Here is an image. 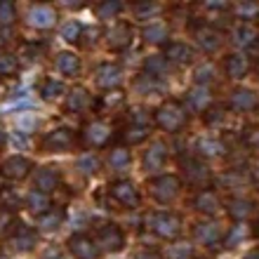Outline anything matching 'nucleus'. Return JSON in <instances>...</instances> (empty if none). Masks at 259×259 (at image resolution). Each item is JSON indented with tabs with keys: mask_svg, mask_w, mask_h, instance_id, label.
Here are the masks:
<instances>
[{
	"mask_svg": "<svg viewBox=\"0 0 259 259\" xmlns=\"http://www.w3.org/2000/svg\"><path fill=\"white\" fill-rule=\"evenodd\" d=\"M153 120H156V125L163 130V132L175 135V132H179V130H184L189 116H186V109H184V104L182 102H177V99H167V102H163L156 109Z\"/></svg>",
	"mask_w": 259,
	"mask_h": 259,
	"instance_id": "nucleus-1",
	"label": "nucleus"
},
{
	"mask_svg": "<svg viewBox=\"0 0 259 259\" xmlns=\"http://www.w3.org/2000/svg\"><path fill=\"white\" fill-rule=\"evenodd\" d=\"M146 226L156 233L158 238L177 240L184 222H182V217H179L177 212H153V214L146 217Z\"/></svg>",
	"mask_w": 259,
	"mask_h": 259,
	"instance_id": "nucleus-2",
	"label": "nucleus"
},
{
	"mask_svg": "<svg viewBox=\"0 0 259 259\" xmlns=\"http://www.w3.org/2000/svg\"><path fill=\"white\" fill-rule=\"evenodd\" d=\"M179 191H182V179L175 177V175H160V177L149 182L151 198L158 200V203H163V205L172 203V200L179 196Z\"/></svg>",
	"mask_w": 259,
	"mask_h": 259,
	"instance_id": "nucleus-3",
	"label": "nucleus"
},
{
	"mask_svg": "<svg viewBox=\"0 0 259 259\" xmlns=\"http://www.w3.org/2000/svg\"><path fill=\"white\" fill-rule=\"evenodd\" d=\"M182 170H184L186 184L196 186V189H205L212 179V172H210V167H207V163L198 156L184 158V160H182Z\"/></svg>",
	"mask_w": 259,
	"mask_h": 259,
	"instance_id": "nucleus-4",
	"label": "nucleus"
},
{
	"mask_svg": "<svg viewBox=\"0 0 259 259\" xmlns=\"http://www.w3.org/2000/svg\"><path fill=\"white\" fill-rule=\"evenodd\" d=\"M73 144H75L73 130L57 127V130H52V132L45 135V139H42L40 146H42L45 153H66V151L73 149Z\"/></svg>",
	"mask_w": 259,
	"mask_h": 259,
	"instance_id": "nucleus-5",
	"label": "nucleus"
},
{
	"mask_svg": "<svg viewBox=\"0 0 259 259\" xmlns=\"http://www.w3.org/2000/svg\"><path fill=\"white\" fill-rule=\"evenodd\" d=\"M97 247L104 250V252H120L125 245V233L118 224H104L99 231H97Z\"/></svg>",
	"mask_w": 259,
	"mask_h": 259,
	"instance_id": "nucleus-6",
	"label": "nucleus"
},
{
	"mask_svg": "<svg viewBox=\"0 0 259 259\" xmlns=\"http://www.w3.org/2000/svg\"><path fill=\"white\" fill-rule=\"evenodd\" d=\"M104 38H106L109 50H113V52H123V50H127L130 45H132V40H135V31H132L130 24L118 21V24H113V26H109L106 31H104Z\"/></svg>",
	"mask_w": 259,
	"mask_h": 259,
	"instance_id": "nucleus-7",
	"label": "nucleus"
},
{
	"mask_svg": "<svg viewBox=\"0 0 259 259\" xmlns=\"http://www.w3.org/2000/svg\"><path fill=\"white\" fill-rule=\"evenodd\" d=\"M95 80H97V85L102 90H106V92H116V90L123 85V68L118 66V64L104 62L97 66Z\"/></svg>",
	"mask_w": 259,
	"mask_h": 259,
	"instance_id": "nucleus-8",
	"label": "nucleus"
},
{
	"mask_svg": "<svg viewBox=\"0 0 259 259\" xmlns=\"http://www.w3.org/2000/svg\"><path fill=\"white\" fill-rule=\"evenodd\" d=\"M111 135H113V132H111V125H106L104 120H92V123H88L80 132L85 146H92V149H102V146H106L109 139H111Z\"/></svg>",
	"mask_w": 259,
	"mask_h": 259,
	"instance_id": "nucleus-9",
	"label": "nucleus"
},
{
	"mask_svg": "<svg viewBox=\"0 0 259 259\" xmlns=\"http://www.w3.org/2000/svg\"><path fill=\"white\" fill-rule=\"evenodd\" d=\"M57 19H59V14H57V10L52 5H33L26 14L28 26L38 28V31H50V28H55Z\"/></svg>",
	"mask_w": 259,
	"mask_h": 259,
	"instance_id": "nucleus-10",
	"label": "nucleus"
},
{
	"mask_svg": "<svg viewBox=\"0 0 259 259\" xmlns=\"http://www.w3.org/2000/svg\"><path fill=\"white\" fill-rule=\"evenodd\" d=\"M66 245H68V252L73 254L75 259H99V254H102V250L97 247V243L90 238V236H85V233L71 236Z\"/></svg>",
	"mask_w": 259,
	"mask_h": 259,
	"instance_id": "nucleus-11",
	"label": "nucleus"
},
{
	"mask_svg": "<svg viewBox=\"0 0 259 259\" xmlns=\"http://www.w3.org/2000/svg\"><path fill=\"white\" fill-rule=\"evenodd\" d=\"M226 212H229V217L233 219V222H238V224H247L250 219H254L259 214L257 205L250 200V198H231L229 203H226Z\"/></svg>",
	"mask_w": 259,
	"mask_h": 259,
	"instance_id": "nucleus-12",
	"label": "nucleus"
},
{
	"mask_svg": "<svg viewBox=\"0 0 259 259\" xmlns=\"http://www.w3.org/2000/svg\"><path fill=\"white\" fill-rule=\"evenodd\" d=\"M193 38H196V45L203 50L205 55H214V52H219V50H222V42H224V35L219 33L217 28L207 26V24L198 26L196 31H193Z\"/></svg>",
	"mask_w": 259,
	"mask_h": 259,
	"instance_id": "nucleus-13",
	"label": "nucleus"
},
{
	"mask_svg": "<svg viewBox=\"0 0 259 259\" xmlns=\"http://www.w3.org/2000/svg\"><path fill=\"white\" fill-rule=\"evenodd\" d=\"M193 240L205 247H217L224 240V231L217 222H198L193 226Z\"/></svg>",
	"mask_w": 259,
	"mask_h": 259,
	"instance_id": "nucleus-14",
	"label": "nucleus"
},
{
	"mask_svg": "<svg viewBox=\"0 0 259 259\" xmlns=\"http://www.w3.org/2000/svg\"><path fill=\"white\" fill-rule=\"evenodd\" d=\"M111 196L116 203H120L123 207H130V210H135L137 205H139V191H137V186L130 182V179H118L111 184Z\"/></svg>",
	"mask_w": 259,
	"mask_h": 259,
	"instance_id": "nucleus-15",
	"label": "nucleus"
},
{
	"mask_svg": "<svg viewBox=\"0 0 259 259\" xmlns=\"http://www.w3.org/2000/svg\"><path fill=\"white\" fill-rule=\"evenodd\" d=\"M31 170H33V163L24 156H12L0 165V175H3L5 179H12V182L26 179L28 175H31Z\"/></svg>",
	"mask_w": 259,
	"mask_h": 259,
	"instance_id": "nucleus-16",
	"label": "nucleus"
},
{
	"mask_svg": "<svg viewBox=\"0 0 259 259\" xmlns=\"http://www.w3.org/2000/svg\"><path fill=\"white\" fill-rule=\"evenodd\" d=\"M229 106L238 113H250V111L259 109V95L254 90H247V88H236L229 95Z\"/></svg>",
	"mask_w": 259,
	"mask_h": 259,
	"instance_id": "nucleus-17",
	"label": "nucleus"
},
{
	"mask_svg": "<svg viewBox=\"0 0 259 259\" xmlns=\"http://www.w3.org/2000/svg\"><path fill=\"white\" fill-rule=\"evenodd\" d=\"M163 57L175 66H186V64H191L196 59V50L191 45H186V42H167Z\"/></svg>",
	"mask_w": 259,
	"mask_h": 259,
	"instance_id": "nucleus-18",
	"label": "nucleus"
},
{
	"mask_svg": "<svg viewBox=\"0 0 259 259\" xmlns=\"http://www.w3.org/2000/svg\"><path fill=\"white\" fill-rule=\"evenodd\" d=\"M259 40V33L257 28L252 26V24H245V21H238L236 26L231 28V42L236 45V48H254Z\"/></svg>",
	"mask_w": 259,
	"mask_h": 259,
	"instance_id": "nucleus-19",
	"label": "nucleus"
},
{
	"mask_svg": "<svg viewBox=\"0 0 259 259\" xmlns=\"http://www.w3.org/2000/svg\"><path fill=\"white\" fill-rule=\"evenodd\" d=\"M250 68H252L250 57L240 55V52L229 55V57H226V62H224V71H226V75H229L231 80H243V78L250 73Z\"/></svg>",
	"mask_w": 259,
	"mask_h": 259,
	"instance_id": "nucleus-20",
	"label": "nucleus"
},
{
	"mask_svg": "<svg viewBox=\"0 0 259 259\" xmlns=\"http://www.w3.org/2000/svg\"><path fill=\"white\" fill-rule=\"evenodd\" d=\"M165 160H167V146L163 142H153L149 149L144 151V170L146 172L163 170Z\"/></svg>",
	"mask_w": 259,
	"mask_h": 259,
	"instance_id": "nucleus-21",
	"label": "nucleus"
},
{
	"mask_svg": "<svg viewBox=\"0 0 259 259\" xmlns=\"http://www.w3.org/2000/svg\"><path fill=\"white\" fill-rule=\"evenodd\" d=\"M212 106V92L207 88H200V85H196V88H191L189 92H186V111H196V113H203V111H207Z\"/></svg>",
	"mask_w": 259,
	"mask_h": 259,
	"instance_id": "nucleus-22",
	"label": "nucleus"
},
{
	"mask_svg": "<svg viewBox=\"0 0 259 259\" xmlns=\"http://www.w3.org/2000/svg\"><path fill=\"white\" fill-rule=\"evenodd\" d=\"M59 182H62V175H59V170L57 167H40V170L35 172V191L40 193H52L59 186Z\"/></svg>",
	"mask_w": 259,
	"mask_h": 259,
	"instance_id": "nucleus-23",
	"label": "nucleus"
},
{
	"mask_svg": "<svg viewBox=\"0 0 259 259\" xmlns=\"http://www.w3.org/2000/svg\"><path fill=\"white\" fill-rule=\"evenodd\" d=\"M92 109V97L85 88H73L66 95V111L71 113H85Z\"/></svg>",
	"mask_w": 259,
	"mask_h": 259,
	"instance_id": "nucleus-24",
	"label": "nucleus"
},
{
	"mask_svg": "<svg viewBox=\"0 0 259 259\" xmlns=\"http://www.w3.org/2000/svg\"><path fill=\"white\" fill-rule=\"evenodd\" d=\"M170 62L165 59L163 55H153L149 57L146 62H144V75H149V78H153V80H160L163 82L167 75H170Z\"/></svg>",
	"mask_w": 259,
	"mask_h": 259,
	"instance_id": "nucleus-25",
	"label": "nucleus"
},
{
	"mask_svg": "<svg viewBox=\"0 0 259 259\" xmlns=\"http://www.w3.org/2000/svg\"><path fill=\"white\" fill-rule=\"evenodd\" d=\"M193 207L198 212H203V214H217L222 203H219V196L210 189H203V191H198L193 196Z\"/></svg>",
	"mask_w": 259,
	"mask_h": 259,
	"instance_id": "nucleus-26",
	"label": "nucleus"
},
{
	"mask_svg": "<svg viewBox=\"0 0 259 259\" xmlns=\"http://www.w3.org/2000/svg\"><path fill=\"white\" fill-rule=\"evenodd\" d=\"M64 219H66V212L62 207H55V210H48L45 214H40L35 219V226H38V231L50 233V231H57L64 224Z\"/></svg>",
	"mask_w": 259,
	"mask_h": 259,
	"instance_id": "nucleus-27",
	"label": "nucleus"
},
{
	"mask_svg": "<svg viewBox=\"0 0 259 259\" xmlns=\"http://www.w3.org/2000/svg\"><path fill=\"white\" fill-rule=\"evenodd\" d=\"M198 151V158H219L226 153V146L222 139H214V137H205V139H200L196 146Z\"/></svg>",
	"mask_w": 259,
	"mask_h": 259,
	"instance_id": "nucleus-28",
	"label": "nucleus"
},
{
	"mask_svg": "<svg viewBox=\"0 0 259 259\" xmlns=\"http://www.w3.org/2000/svg\"><path fill=\"white\" fill-rule=\"evenodd\" d=\"M55 64H57V71L68 75V78H73V75L80 73V59H78L73 52H59Z\"/></svg>",
	"mask_w": 259,
	"mask_h": 259,
	"instance_id": "nucleus-29",
	"label": "nucleus"
},
{
	"mask_svg": "<svg viewBox=\"0 0 259 259\" xmlns=\"http://www.w3.org/2000/svg\"><path fill=\"white\" fill-rule=\"evenodd\" d=\"M7 243H10V250H14V252H31L35 243H38V238H35L33 231H19L14 233Z\"/></svg>",
	"mask_w": 259,
	"mask_h": 259,
	"instance_id": "nucleus-30",
	"label": "nucleus"
},
{
	"mask_svg": "<svg viewBox=\"0 0 259 259\" xmlns=\"http://www.w3.org/2000/svg\"><path fill=\"white\" fill-rule=\"evenodd\" d=\"M167 35H170V31H167V26L160 24V21L149 24V26L142 31V38L149 42V45H163V42H167Z\"/></svg>",
	"mask_w": 259,
	"mask_h": 259,
	"instance_id": "nucleus-31",
	"label": "nucleus"
},
{
	"mask_svg": "<svg viewBox=\"0 0 259 259\" xmlns=\"http://www.w3.org/2000/svg\"><path fill=\"white\" fill-rule=\"evenodd\" d=\"M149 132H151V125H144V123H130L123 132V139L125 144L135 146V144H142L144 139H149Z\"/></svg>",
	"mask_w": 259,
	"mask_h": 259,
	"instance_id": "nucleus-32",
	"label": "nucleus"
},
{
	"mask_svg": "<svg viewBox=\"0 0 259 259\" xmlns=\"http://www.w3.org/2000/svg\"><path fill=\"white\" fill-rule=\"evenodd\" d=\"M26 207L40 217V214H45V212H48V207H50V196H48V193H40V191H35V189H33V191L26 196Z\"/></svg>",
	"mask_w": 259,
	"mask_h": 259,
	"instance_id": "nucleus-33",
	"label": "nucleus"
},
{
	"mask_svg": "<svg viewBox=\"0 0 259 259\" xmlns=\"http://www.w3.org/2000/svg\"><path fill=\"white\" fill-rule=\"evenodd\" d=\"M250 238V226L247 224H236L231 226V231L224 236V247H236L240 240Z\"/></svg>",
	"mask_w": 259,
	"mask_h": 259,
	"instance_id": "nucleus-34",
	"label": "nucleus"
},
{
	"mask_svg": "<svg viewBox=\"0 0 259 259\" xmlns=\"http://www.w3.org/2000/svg\"><path fill=\"white\" fill-rule=\"evenodd\" d=\"M75 167L82 172V175H97L99 172V167H102V163H99V158L92 156V153H82L78 160H75Z\"/></svg>",
	"mask_w": 259,
	"mask_h": 259,
	"instance_id": "nucleus-35",
	"label": "nucleus"
},
{
	"mask_svg": "<svg viewBox=\"0 0 259 259\" xmlns=\"http://www.w3.org/2000/svg\"><path fill=\"white\" fill-rule=\"evenodd\" d=\"M130 160H132V153H130V149H125V146L113 149L109 153V165L113 167V170H123V167H127Z\"/></svg>",
	"mask_w": 259,
	"mask_h": 259,
	"instance_id": "nucleus-36",
	"label": "nucleus"
},
{
	"mask_svg": "<svg viewBox=\"0 0 259 259\" xmlns=\"http://www.w3.org/2000/svg\"><path fill=\"white\" fill-rule=\"evenodd\" d=\"M59 95H64V85L62 80H55V78H48V80L40 85V97L45 99V102H52V99H57Z\"/></svg>",
	"mask_w": 259,
	"mask_h": 259,
	"instance_id": "nucleus-37",
	"label": "nucleus"
},
{
	"mask_svg": "<svg viewBox=\"0 0 259 259\" xmlns=\"http://www.w3.org/2000/svg\"><path fill=\"white\" fill-rule=\"evenodd\" d=\"M120 10H123V3H118V0H104V3H99V5L95 7V12L99 19H113Z\"/></svg>",
	"mask_w": 259,
	"mask_h": 259,
	"instance_id": "nucleus-38",
	"label": "nucleus"
},
{
	"mask_svg": "<svg viewBox=\"0 0 259 259\" xmlns=\"http://www.w3.org/2000/svg\"><path fill=\"white\" fill-rule=\"evenodd\" d=\"M135 88H137V92H142V95H151V92H160V90H163V82L153 80V78H149V75L142 73L135 80Z\"/></svg>",
	"mask_w": 259,
	"mask_h": 259,
	"instance_id": "nucleus-39",
	"label": "nucleus"
},
{
	"mask_svg": "<svg viewBox=\"0 0 259 259\" xmlns=\"http://www.w3.org/2000/svg\"><path fill=\"white\" fill-rule=\"evenodd\" d=\"M62 38L66 42H80V38H82V24L80 21H66L62 26Z\"/></svg>",
	"mask_w": 259,
	"mask_h": 259,
	"instance_id": "nucleus-40",
	"label": "nucleus"
},
{
	"mask_svg": "<svg viewBox=\"0 0 259 259\" xmlns=\"http://www.w3.org/2000/svg\"><path fill=\"white\" fill-rule=\"evenodd\" d=\"M193 78H196V85H200V88H207V85L214 80V66H212V64H200V66L196 68Z\"/></svg>",
	"mask_w": 259,
	"mask_h": 259,
	"instance_id": "nucleus-41",
	"label": "nucleus"
},
{
	"mask_svg": "<svg viewBox=\"0 0 259 259\" xmlns=\"http://www.w3.org/2000/svg\"><path fill=\"white\" fill-rule=\"evenodd\" d=\"M233 12H236V17H238L240 21L250 24V19H254V17L259 14V5H257V3H243V5L233 7Z\"/></svg>",
	"mask_w": 259,
	"mask_h": 259,
	"instance_id": "nucleus-42",
	"label": "nucleus"
},
{
	"mask_svg": "<svg viewBox=\"0 0 259 259\" xmlns=\"http://www.w3.org/2000/svg\"><path fill=\"white\" fill-rule=\"evenodd\" d=\"M167 259H191L193 257V247L189 243H175L167 247Z\"/></svg>",
	"mask_w": 259,
	"mask_h": 259,
	"instance_id": "nucleus-43",
	"label": "nucleus"
},
{
	"mask_svg": "<svg viewBox=\"0 0 259 259\" xmlns=\"http://www.w3.org/2000/svg\"><path fill=\"white\" fill-rule=\"evenodd\" d=\"M14 21H17V7H14V3H10V0L0 3V26H12Z\"/></svg>",
	"mask_w": 259,
	"mask_h": 259,
	"instance_id": "nucleus-44",
	"label": "nucleus"
},
{
	"mask_svg": "<svg viewBox=\"0 0 259 259\" xmlns=\"http://www.w3.org/2000/svg\"><path fill=\"white\" fill-rule=\"evenodd\" d=\"M125 102V97H123V92H109V95H104L102 97V102H99V111H106V109H118L120 104Z\"/></svg>",
	"mask_w": 259,
	"mask_h": 259,
	"instance_id": "nucleus-45",
	"label": "nucleus"
},
{
	"mask_svg": "<svg viewBox=\"0 0 259 259\" xmlns=\"http://www.w3.org/2000/svg\"><path fill=\"white\" fill-rule=\"evenodd\" d=\"M226 118V111L222 106H210V109L205 111V125H210V127H217V125L224 123Z\"/></svg>",
	"mask_w": 259,
	"mask_h": 259,
	"instance_id": "nucleus-46",
	"label": "nucleus"
},
{
	"mask_svg": "<svg viewBox=\"0 0 259 259\" xmlns=\"http://www.w3.org/2000/svg\"><path fill=\"white\" fill-rule=\"evenodd\" d=\"M17 68H19V62L14 59V55H7V52L0 55V75H14Z\"/></svg>",
	"mask_w": 259,
	"mask_h": 259,
	"instance_id": "nucleus-47",
	"label": "nucleus"
},
{
	"mask_svg": "<svg viewBox=\"0 0 259 259\" xmlns=\"http://www.w3.org/2000/svg\"><path fill=\"white\" fill-rule=\"evenodd\" d=\"M160 7L158 5H151V3H144V5H137L135 7V12H137V17L139 19H146V17H151V14H156Z\"/></svg>",
	"mask_w": 259,
	"mask_h": 259,
	"instance_id": "nucleus-48",
	"label": "nucleus"
},
{
	"mask_svg": "<svg viewBox=\"0 0 259 259\" xmlns=\"http://www.w3.org/2000/svg\"><path fill=\"white\" fill-rule=\"evenodd\" d=\"M245 144L247 146H257L259 144V130H247L245 132Z\"/></svg>",
	"mask_w": 259,
	"mask_h": 259,
	"instance_id": "nucleus-49",
	"label": "nucleus"
},
{
	"mask_svg": "<svg viewBox=\"0 0 259 259\" xmlns=\"http://www.w3.org/2000/svg\"><path fill=\"white\" fill-rule=\"evenodd\" d=\"M135 259H163L158 252H153V250H144V252H139Z\"/></svg>",
	"mask_w": 259,
	"mask_h": 259,
	"instance_id": "nucleus-50",
	"label": "nucleus"
},
{
	"mask_svg": "<svg viewBox=\"0 0 259 259\" xmlns=\"http://www.w3.org/2000/svg\"><path fill=\"white\" fill-rule=\"evenodd\" d=\"M250 179H252V184L257 186V191H259V165H257V167H254V170H252V175H250Z\"/></svg>",
	"mask_w": 259,
	"mask_h": 259,
	"instance_id": "nucleus-51",
	"label": "nucleus"
},
{
	"mask_svg": "<svg viewBox=\"0 0 259 259\" xmlns=\"http://www.w3.org/2000/svg\"><path fill=\"white\" fill-rule=\"evenodd\" d=\"M243 259H259V247H257V250H250V252H247Z\"/></svg>",
	"mask_w": 259,
	"mask_h": 259,
	"instance_id": "nucleus-52",
	"label": "nucleus"
},
{
	"mask_svg": "<svg viewBox=\"0 0 259 259\" xmlns=\"http://www.w3.org/2000/svg\"><path fill=\"white\" fill-rule=\"evenodd\" d=\"M7 45V33H0V55H3V48Z\"/></svg>",
	"mask_w": 259,
	"mask_h": 259,
	"instance_id": "nucleus-53",
	"label": "nucleus"
},
{
	"mask_svg": "<svg viewBox=\"0 0 259 259\" xmlns=\"http://www.w3.org/2000/svg\"><path fill=\"white\" fill-rule=\"evenodd\" d=\"M3 144H5V132L0 130V146H3Z\"/></svg>",
	"mask_w": 259,
	"mask_h": 259,
	"instance_id": "nucleus-54",
	"label": "nucleus"
},
{
	"mask_svg": "<svg viewBox=\"0 0 259 259\" xmlns=\"http://www.w3.org/2000/svg\"><path fill=\"white\" fill-rule=\"evenodd\" d=\"M257 73H259V71H257Z\"/></svg>",
	"mask_w": 259,
	"mask_h": 259,
	"instance_id": "nucleus-55",
	"label": "nucleus"
}]
</instances>
